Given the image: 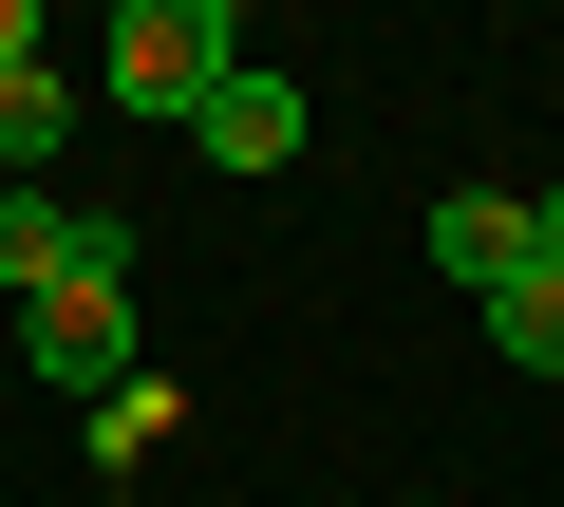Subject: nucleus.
I'll return each mask as SVG.
<instances>
[{
    "label": "nucleus",
    "mask_w": 564,
    "mask_h": 507,
    "mask_svg": "<svg viewBox=\"0 0 564 507\" xmlns=\"http://www.w3.org/2000/svg\"><path fill=\"white\" fill-rule=\"evenodd\" d=\"M226 76H245L226 0H132V20H113V113H170V132H188Z\"/></svg>",
    "instance_id": "nucleus-1"
},
{
    "label": "nucleus",
    "mask_w": 564,
    "mask_h": 507,
    "mask_svg": "<svg viewBox=\"0 0 564 507\" xmlns=\"http://www.w3.org/2000/svg\"><path fill=\"white\" fill-rule=\"evenodd\" d=\"M20 357L95 414V395H132V264H76L57 301H20Z\"/></svg>",
    "instance_id": "nucleus-2"
},
{
    "label": "nucleus",
    "mask_w": 564,
    "mask_h": 507,
    "mask_svg": "<svg viewBox=\"0 0 564 507\" xmlns=\"http://www.w3.org/2000/svg\"><path fill=\"white\" fill-rule=\"evenodd\" d=\"M76 264H132V225H113V207H57V188H0V283L57 301Z\"/></svg>",
    "instance_id": "nucleus-3"
},
{
    "label": "nucleus",
    "mask_w": 564,
    "mask_h": 507,
    "mask_svg": "<svg viewBox=\"0 0 564 507\" xmlns=\"http://www.w3.org/2000/svg\"><path fill=\"white\" fill-rule=\"evenodd\" d=\"M302 132H321V113H302V76H263V57L188 113V151H207V169H245V188H263V169H302Z\"/></svg>",
    "instance_id": "nucleus-4"
},
{
    "label": "nucleus",
    "mask_w": 564,
    "mask_h": 507,
    "mask_svg": "<svg viewBox=\"0 0 564 507\" xmlns=\"http://www.w3.org/2000/svg\"><path fill=\"white\" fill-rule=\"evenodd\" d=\"M433 264H452L470 301L527 283V264H545V207H527V188H452V207H433Z\"/></svg>",
    "instance_id": "nucleus-5"
},
{
    "label": "nucleus",
    "mask_w": 564,
    "mask_h": 507,
    "mask_svg": "<svg viewBox=\"0 0 564 507\" xmlns=\"http://www.w3.org/2000/svg\"><path fill=\"white\" fill-rule=\"evenodd\" d=\"M57 132H76V76H57V57H39V76H0V188H39Z\"/></svg>",
    "instance_id": "nucleus-6"
},
{
    "label": "nucleus",
    "mask_w": 564,
    "mask_h": 507,
    "mask_svg": "<svg viewBox=\"0 0 564 507\" xmlns=\"http://www.w3.org/2000/svg\"><path fill=\"white\" fill-rule=\"evenodd\" d=\"M470 320H489V357H527V376H564V283H545V264H527V283H489Z\"/></svg>",
    "instance_id": "nucleus-7"
},
{
    "label": "nucleus",
    "mask_w": 564,
    "mask_h": 507,
    "mask_svg": "<svg viewBox=\"0 0 564 507\" xmlns=\"http://www.w3.org/2000/svg\"><path fill=\"white\" fill-rule=\"evenodd\" d=\"M188 432V395L170 376H132V395H95V470H132V451H170Z\"/></svg>",
    "instance_id": "nucleus-8"
},
{
    "label": "nucleus",
    "mask_w": 564,
    "mask_h": 507,
    "mask_svg": "<svg viewBox=\"0 0 564 507\" xmlns=\"http://www.w3.org/2000/svg\"><path fill=\"white\" fill-rule=\"evenodd\" d=\"M0 76H39V0H0Z\"/></svg>",
    "instance_id": "nucleus-9"
}]
</instances>
